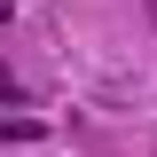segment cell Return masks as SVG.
<instances>
[{"label":"cell","instance_id":"cell-1","mask_svg":"<svg viewBox=\"0 0 157 157\" xmlns=\"http://www.w3.org/2000/svg\"><path fill=\"white\" fill-rule=\"evenodd\" d=\"M39 134H47L39 118H0V141H8V149H16V141H39Z\"/></svg>","mask_w":157,"mask_h":157}]
</instances>
